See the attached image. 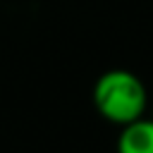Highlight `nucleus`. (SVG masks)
Listing matches in <instances>:
<instances>
[{
	"instance_id": "f257e3e1",
	"label": "nucleus",
	"mask_w": 153,
	"mask_h": 153,
	"mask_svg": "<svg viewBox=\"0 0 153 153\" xmlns=\"http://www.w3.org/2000/svg\"><path fill=\"white\" fill-rule=\"evenodd\" d=\"M93 105L98 115L117 127L131 124L146 115V84L129 69H108L93 84Z\"/></svg>"
},
{
	"instance_id": "f03ea898",
	"label": "nucleus",
	"mask_w": 153,
	"mask_h": 153,
	"mask_svg": "<svg viewBox=\"0 0 153 153\" xmlns=\"http://www.w3.org/2000/svg\"><path fill=\"white\" fill-rule=\"evenodd\" d=\"M117 153H153V117L124 124L117 136Z\"/></svg>"
}]
</instances>
